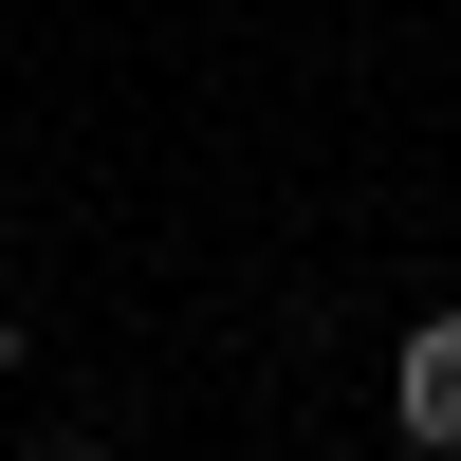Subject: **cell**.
<instances>
[{"label": "cell", "instance_id": "obj_1", "mask_svg": "<svg viewBox=\"0 0 461 461\" xmlns=\"http://www.w3.org/2000/svg\"><path fill=\"white\" fill-rule=\"evenodd\" d=\"M388 425L425 443V461H461V314H425V332L388 351Z\"/></svg>", "mask_w": 461, "mask_h": 461}, {"label": "cell", "instance_id": "obj_2", "mask_svg": "<svg viewBox=\"0 0 461 461\" xmlns=\"http://www.w3.org/2000/svg\"><path fill=\"white\" fill-rule=\"evenodd\" d=\"M0 369H19V314H0Z\"/></svg>", "mask_w": 461, "mask_h": 461}, {"label": "cell", "instance_id": "obj_3", "mask_svg": "<svg viewBox=\"0 0 461 461\" xmlns=\"http://www.w3.org/2000/svg\"><path fill=\"white\" fill-rule=\"evenodd\" d=\"M0 258H19V221H0Z\"/></svg>", "mask_w": 461, "mask_h": 461}]
</instances>
